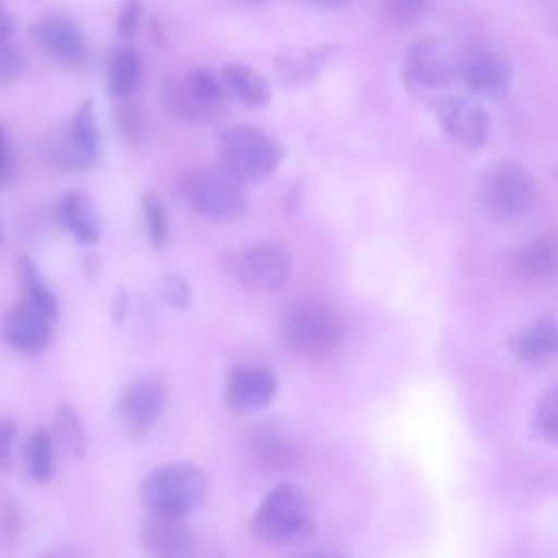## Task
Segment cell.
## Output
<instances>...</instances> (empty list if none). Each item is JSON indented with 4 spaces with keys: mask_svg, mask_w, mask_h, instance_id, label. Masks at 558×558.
I'll return each mask as SVG.
<instances>
[{
    "mask_svg": "<svg viewBox=\"0 0 558 558\" xmlns=\"http://www.w3.org/2000/svg\"><path fill=\"white\" fill-rule=\"evenodd\" d=\"M244 186L225 167L201 165L180 173L171 190L178 201L202 217L230 222L245 213Z\"/></svg>",
    "mask_w": 558,
    "mask_h": 558,
    "instance_id": "6da1fadb",
    "label": "cell"
},
{
    "mask_svg": "<svg viewBox=\"0 0 558 558\" xmlns=\"http://www.w3.org/2000/svg\"><path fill=\"white\" fill-rule=\"evenodd\" d=\"M209 481L198 465L173 462L151 471L143 481L140 497L149 513L186 518L206 501Z\"/></svg>",
    "mask_w": 558,
    "mask_h": 558,
    "instance_id": "7a4b0ae2",
    "label": "cell"
},
{
    "mask_svg": "<svg viewBox=\"0 0 558 558\" xmlns=\"http://www.w3.org/2000/svg\"><path fill=\"white\" fill-rule=\"evenodd\" d=\"M253 534L270 545H288L310 538L315 532L313 506L305 493L292 483L274 487L255 510Z\"/></svg>",
    "mask_w": 558,
    "mask_h": 558,
    "instance_id": "3957f363",
    "label": "cell"
},
{
    "mask_svg": "<svg viewBox=\"0 0 558 558\" xmlns=\"http://www.w3.org/2000/svg\"><path fill=\"white\" fill-rule=\"evenodd\" d=\"M218 154L225 167L243 185L267 178L281 162L283 149L268 133L251 124H236L218 134Z\"/></svg>",
    "mask_w": 558,
    "mask_h": 558,
    "instance_id": "277c9868",
    "label": "cell"
},
{
    "mask_svg": "<svg viewBox=\"0 0 558 558\" xmlns=\"http://www.w3.org/2000/svg\"><path fill=\"white\" fill-rule=\"evenodd\" d=\"M279 332L283 343L295 353L319 356L338 347L344 335V324L330 305L302 300L283 311Z\"/></svg>",
    "mask_w": 558,
    "mask_h": 558,
    "instance_id": "5b68a950",
    "label": "cell"
},
{
    "mask_svg": "<svg viewBox=\"0 0 558 558\" xmlns=\"http://www.w3.org/2000/svg\"><path fill=\"white\" fill-rule=\"evenodd\" d=\"M535 195V183L529 170L511 161L489 167L477 185L483 208L501 220L515 219L527 213Z\"/></svg>",
    "mask_w": 558,
    "mask_h": 558,
    "instance_id": "8992f818",
    "label": "cell"
},
{
    "mask_svg": "<svg viewBox=\"0 0 558 558\" xmlns=\"http://www.w3.org/2000/svg\"><path fill=\"white\" fill-rule=\"evenodd\" d=\"M167 400L163 384L143 377L130 384L117 400L116 413L123 435L134 441L145 438L158 423Z\"/></svg>",
    "mask_w": 558,
    "mask_h": 558,
    "instance_id": "52a82bcc",
    "label": "cell"
},
{
    "mask_svg": "<svg viewBox=\"0 0 558 558\" xmlns=\"http://www.w3.org/2000/svg\"><path fill=\"white\" fill-rule=\"evenodd\" d=\"M458 57L440 39L425 36L409 48L404 59V76L414 87L442 88L458 77Z\"/></svg>",
    "mask_w": 558,
    "mask_h": 558,
    "instance_id": "ba28073f",
    "label": "cell"
},
{
    "mask_svg": "<svg viewBox=\"0 0 558 558\" xmlns=\"http://www.w3.org/2000/svg\"><path fill=\"white\" fill-rule=\"evenodd\" d=\"M100 135L94 111V101L86 98L76 110L70 128L51 146L52 160L68 169H86L96 160Z\"/></svg>",
    "mask_w": 558,
    "mask_h": 558,
    "instance_id": "9c48e42d",
    "label": "cell"
},
{
    "mask_svg": "<svg viewBox=\"0 0 558 558\" xmlns=\"http://www.w3.org/2000/svg\"><path fill=\"white\" fill-rule=\"evenodd\" d=\"M458 77L475 95L486 98L504 96L510 85L511 70L497 52L474 47L458 57Z\"/></svg>",
    "mask_w": 558,
    "mask_h": 558,
    "instance_id": "30bf717a",
    "label": "cell"
},
{
    "mask_svg": "<svg viewBox=\"0 0 558 558\" xmlns=\"http://www.w3.org/2000/svg\"><path fill=\"white\" fill-rule=\"evenodd\" d=\"M277 389V377L268 367L239 365L228 376L225 402L233 412L254 413L272 402Z\"/></svg>",
    "mask_w": 558,
    "mask_h": 558,
    "instance_id": "8fae6325",
    "label": "cell"
},
{
    "mask_svg": "<svg viewBox=\"0 0 558 558\" xmlns=\"http://www.w3.org/2000/svg\"><path fill=\"white\" fill-rule=\"evenodd\" d=\"M290 260L276 243H263L248 250L239 262L238 280L244 288L264 293L279 291L288 281Z\"/></svg>",
    "mask_w": 558,
    "mask_h": 558,
    "instance_id": "7c38bea8",
    "label": "cell"
},
{
    "mask_svg": "<svg viewBox=\"0 0 558 558\" xmlns=\"http://www.w3.org/2000/svg\"><path fill=\"white\" fill-rule=\"evenodd\" d=\"M28 33L39 50L54 63L76 66L86 58L85 38L76 25L68 19L44 17L35 22Z\"/></svg>",
    "mask_w": 558,
    "mask_h": 558,
    "instance_id": "4fadbf2b",
    "label": "cell"
},
{
    "mask_svg": "<svg viewBox=\"0 0 558 558\" xmlns=\"http://www.w3.org/2000/svg\"><path fill=\"white\" fill-rule=\"evenodd\" d=\"M51 323L50 317L25 299L5 312L1 333L12 348L26 354H38L50 341Z\"/></svg>",
    "mask_w": 558,
    "mask_h": 558,
    "instance_id": "5bb4252c",
    "label": "cell"
},
{
    "mask_svg": "<svg viewBox=\"0 0 558 558\" xmlns=\"http://www.w3.org/2000/svg\"><path fill=\"white\" fill-rule=\"evenodd\" d=\"M438 121L447 134L469 147L483 146L489 136L488 112L477 101L466 97L444 99L438 106Z\"/></svg>",
    "mask_w": 558,
    "mask_h": 558,
    "instance_id": "9a60e30c",
    "label": "cell"
},
{
    "mask_svg": "<svg viewBox=\"0 0 558 558\" xmlns=\"http://www.w3.org/2000/svg\"><path fill=\"white\" fill-rule=\"evenodd\" d=\"M141 541L150 556L159 558L190 556L194 546L184 518L154 513L149 514L142 527Z\"/></svg>",
    "mask_w": 558,
    "mask_h": 558,
    "instance_id": "2e32d148",
    "label": "cell"
},
{
    "mask_svg": "<svg viewBox=\"0 0 558 558\" xmlns=\"http://www.w3.org/2000/svg\"><path fill=\"white\" fill-rule=\"evenodd\" d=\"M159 95L165 111L181 123L204 125L219 118V105L201 99L184 81L171 76L163 77L160 82Z\"/></svg>",
    "mask_w": 558,
    "mask_h": 558,
    "instance_id": "e0dca14e",
    "label": "cell"
},
{
    "mask_svg": "<svg viewBox=\"0 0 558 558\" xmlns=\"http://www.w3.org/2000/svg\"><path fill=\"white\" fill-rule=\"evenodd\" d=\"M248 451L254 462L270 471L291 469L299 450L288 435L276 424L257 426L248 437Z\"/></svg>",
    "mask_w": 558,
    "mask_h": 558,
    "instance_id": "ac0fdd59",
    "label": "cell"
},
{
    "mask_svg": "<svg viewBox=\"0 0 558 558\" xmlns=\"http://www.w3.org/2000/svg\"><path fill=\"white\" fill-rule=\"evenodd\" d=\"M513 274L527 282L550 279L557 268V248L548 236L534 238L518 247L510 257Z\"/></svg>",
    "mask_w": 558,
    "mask_h": 558,
    "instance_id": "d6986e66",
    "label": "cell"
},
{
    "mask_svg": "<svg viewBox=\"0 0 558 558\" xmlns=\"http://www.w3.org/2000/svg\"><path fill=\"white\" fill-rule=\"evenodd\" d=\"M64 227L82 245H93L100 238V223L92 198L83 192L65 194L59 205Z\"/></svg>",
    "mask_w": 558,
    "mask_h": 558,
    "instance_id": "ffe728a7",
    "label": "cell"
},
{
    "mask_svg": "<svg viewBox=\"0 0 558 558\" xmlns=\"http://www.w3.org/2000/svg\"><path fill=\"white\" fill-rule=\"evenodd\" d=\"M512 350L522 362L539 365L548 363L557 352V328L554 318L543 316L512 341Z\"/></svg>",
    "mask_w": 558,
    "mask_h": 558,
    "instance_id": "44dd1931",
    "label": "cell"
},
{
    "mask_svg": "<svg viewBox=\"0 0 558 558\" xmlns=\"http://www.w3.org/2000/svg\"><path fill=\"white\" fill-rule=\"evenodd\" d=\"M221 74L226 85L246 106L263 108L270 102L268 81L250 65L229 62L223 65Z\"/></svg>",
    "mask_w": 558,
    "mask_h": 558,
    "instance_id": "7402d4cb",
    "label": "cell"
},
{
    "mask_svg": "<svg viewBox=\"0 0 558 558\" xmlns=\"http://www.w3.org/2000/svg\"><path fill=\"white\" fill-rule=\"evenodd\" d=\"M141 77L142 63L136 50L123 47L112 53L107 74L110 95L117 98L130 97L138 88Z\"/></svg>",
    "mask_w": 558,
    "mask_h": 558,
    "instance_id": "603a6c76",
    "label": "cell"
},
{
    "mask_svg": "<svg viewBox=\"0 0 558 558\" xmlns=\"http://www.w3.org/2000/svg\"><path fill=\"white\" fill-rule=\"evenodd\" d=\"M16 271L26 293V300L54 320L59 314L57 298L46 284L34 260L27 254L17 257Z\"/></svg>",
    "mask_w": 558,
    "mask_h": 558,
    "instance_id": "cb8c5ba5",
    "label": "cell"
},
{
    "mask_svg": "<svg viewBox=\"0 0 558 558\" xmlns=\"http://www.w3.org/2000/svg\"><path fill=\"white\" fill-rule=\"evenodd\" d=\"M26 465L29 476L38 483H46L53 472V448L46 428H36L26 442Z\"/></svg>",
    "mask_w": 558,
    "mask_h": 558,
    "instance_id": "d4e9b609",
    "label": "cell"
},
{
    "mask_svg": "<svg viewBox=\"0 0 558 558\" xmlns=\"http://www.w3.org/2000/svg\"><path fill=\"white\" fill-rule=\"evenodd\" d=\"M54 428L57 435L72 454L77 459L83 458L87 446L86 436L73 408L62 404L57 409Z\"/></svg>",
    "mask_w": 558,
    "mask_h": 558,
    "instance_id": "484cf974",
    "label": "cell"
},
{
    "mask_svg": "<svg viewBox=\"0 0 558 558\" xmlns=\"http://www.w3.org/2000/svg\"><path fill=\"white\" fill-rule=\"evenodd\" d=\"M114 110V126L121 140L131 147H140L144 141V123L140 106L128 97Z\"/></svg>",
    "mask_w": 558,
    "mask_h": 558,
    "instance_id": "4316f807",
    "label": "cell"
},
{
    "mask_svg": "<svg viewBox=\"0 0 558 558\" xmlns=\"http://www.w3.org/2000/svg\"><path fill=\"white\" fill-rule=\"evenodd\" d=\"M141 205L145 216L147 233L151 246L162 248L168 239V218L163 203L154 192L142 195Z\"/></svg>",
    "mask_w": 558,
    "mask_h": 558,
    "instance_id": "83f0119b",
    "label": "cell"
},
{
    "mask_svg": "<svg viewBox=\"0 0 558 558\" xmlns=\"http://www.w3.org/2000/svg\"><path fill=\"white\" fill-rule=\"evenodd\" d=\"M533 426L538 436L548 442L557 440V387H548L538 401Z\"/></svg>",
    "mask_w": 558,
    "mask_h": 558,
    "instance_id": "f1b7e54d",
    "label": "cell"
},
{
    "mask_svg": "<svg viewBox=\"0 0 558 558\" xmlns=\"http://www.w3.org/2000/svg\"><path fill=\"white\" fill-rule=\"evenodd\" d=\"M184 82L201 99L219 105L222 99V87L216 76L205 68H196L186 73Z\"/></svg>",
    "mask_w": 558,
    "mask_h": 558,
    "instance_id": "f546056e",
    "label": "cell"
},
{
    "mask_svg": "<svg viewBox=\"0 0 558 558\" xmlns=\"http://www.w3.org/2000/svg\"><path fill=\"white\" fill-rule=\"evenodd\" d=\"M24 68V56L11 37L0 38V86L14 82Z\"/></svg>",
    "mask_w": 558,
    "mask_h": 558,
    "instance_id": "4dcf8cb0",
    "label": "cell"
},
{
    "mask_svg": "<svg viewBox=\"0 0 558 558\" xmlns=\"http://www.w3.org/2000/svg\"><path fill=\"white\" fill-rule=\"evenodd\" d=\"M384 13L397 23H410L421 17L429 0H379Z\"/></svg>",
    "mask_w": 558,
    "mask_h": 558,
    "instance_id": "1f68e13d",
    "label": "cell"
},
{
    "mask_svg": "<svg viewBox=\"0 0 558 558\" xmlns=\"http://www.w3.org/2000/svg\"><path fill=\"white\" fill-rule=\"evenodd\" d=\"M162 281L167 302L179 310H190L193 296L187 281L174 272H166Z\"/></svg>",
    "mask_w": 558,
    "mask_h": 558,
    "instance_id": "d6a6232c",
    "label": "cell"
},
{
    "mask_svg": "<svg viewBox=\"0 0 558 558\" xmlns=\"http://www.w3.org/2000/svg\"><path fill=\"white\" fill-rule=\"evenodd\" d=\"M17 171V159L12 140L0 123V187H4L14 180Z\"/></svg>",
    "mask_w": 558,
    "mask_h": 558,
    "instance_id": "836d02e7",
    "label": "cell"
},
{
    "mask_svg": "<svg viewBox=\"0 0 558 558\" xmlns=\"http://www.w3.org/2000/svg\"><path fill=\"white\" fill-rule=\"evenodd\" d=\"M141 2L124 0L118 15V31L121 36L129 38L136 31L141 19Z\"/></svg>",
    "mask_w": 558,
    "mask_h": 558,
    "instance_id": "e575fe53",
    "label": "cell"
},
{
    "mask_svg": "<svg viewBox=\"0 0 558 558\" xmlns=\"http://www.w3.org/2000/svg\"><path fill=\"white\" fill-rule=\"evenodd\" d=\"M17 433V426L10 418L0 420V474L11 470V446Z\"/></svg>",
    "mask_w": 558,
    "mask_h": 558,
    "instance_id": "d590c367",
    "label": "cell"
},
{
    "mask_svg": "<svg viewBox=\"0 0 558 558\" xmlns=\"http://www.w3.org/2000/svg\"><path fill=\"white\" fill-rule=\"evenodd\" d=\"M0 531L5 542L12 543L20 532L19 513L11 501L2 504L0 509Z\"/></svg>",
    "mask_w": 558,
    "mask_h": 558,
    "instance_id": "8d00e7d4",
    "label": "cell"
},
{
    "mask_svg": "<svg viewBox=\"0 0 558 558\" xmlns=\"http://www.w3.org/2000/svg\"><path fill=\"white\" fill-rule=\"evenodd\" d=\"M129 306V293L124 287L120 286L117 288L110 303V316L114 324L122 325L124 323Z\"/></svg>",
    "mask_w": 558,
    "mask_h": 558,
    "instance_id": "74e56055",
    "label": "cell"
},
{
    "mask_svg": "<svg viewBox=\"0 0 558 558\" xmlns=\"http://www.w3.org/2000/svg\"><path fill=\"white\" fill-rule=\"evenodd\" d=\"M303 191V180L301 177L295 178L289 186L283 198V213L287 216L292 215L300 206Z\"/></svg>",
    "mask_w": 558,
    "mask_h": 558,
    "instance_id": "f35d334b",
    "label": "cell"
},
{
    "mask_svg": "<svg viewBox=\"0 0 558 558\" xmlns=\"http://www.w3.org/2000/svg\"><path fill=\"white\" fill-rule=\"evenodd\" d=\"M101 266V258L98 252L87 253L82 262V268L87 281L95 282Z\"/></svg>",
    "mask_w": 558,
    "mask_h": 558,
    "instance_id": "ab89813d",
    "label": "cell"
},
{
    "mask_svg": "<svg viewBox=\"0 0 558 558\" xmlns=\"http://www.w3.org/2000/svg\"><path fill=\"white\" fill-rule=\"evenodd\" d=\"M15 22L10 12L0 0V38L11 37L14 32Z\"/></svg>",
    "mask_w": 558,
    "mask_h": 558,
    "instance_id": "60d3db41",
    "label": "cell"
},
{
    "mask_svg": "<svg viewBox=\"0 0 558 558\" xmlns=\"http://www.w3.org/2000/svg\"><path fill=\"white\" fill-rule=\"evenodd\" d=\"M149 35L151 38V43L155 46L162 47L166 44L165 33L159 22L154 16H151L149 22Z\"/></svg>",
    "mask_w": 558,
    "mask_h": 558,
    "instance_id": "b9f144b4",
    "label": "cell"
},
{
    "mask_svg": "<svg viewBox=\"0 0 558 558\" xmlns=\"http://www.w3.org/2000/svg\"><path fill=\"white\" fill-rule=\"evenodd\" d=\"M316 7L323 8V9H340L345 7L351 0H308Z\"/></svg>",
    "mask_w": 558,
    "mask_h": 558,
    "instance_id": "7bdbcfd3",
    "label": "cell"
},
{
    "mask_svg": "<svg viewBox=\"0 0 558 558\" xmlns=\"http://www.w3.org/2000/svg\"><path fill=\"white\" fill-rule=\"evenodd\" d=\"M3 242V229H2V226H1V222H0V246Z\"/></svg>",
    "mask_w": 558,
    "mask_h": 558,
    "instance_id": "ee69618b",
    "label": "cell"
},
{
    "mask_svg": "<svg viewBox=\"0 0 558 558\" xmlns=\"http://www.w3.org/2000/svg\"><path fill=\"white\" fill-rule=\"evenodd\" d=\"M244 1H260V0H244Z\"/></svg>",
    "mask_w": 558,
    "mask_h": 558,
    "instance_id": "f6af8a7d",
    "label": "cell"
}]
</instances>
